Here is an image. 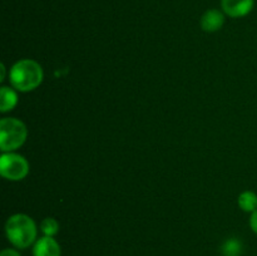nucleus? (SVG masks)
<instances>
[{
	"label": "nucleus",
	"instance_id": "11",
	"mask_svg": "<svg viewBox=\"0 0 257 256\" xmlns=\"http://www.w3.org/2000/svg\"><path fill=\"white\" fill-rule=\"evenodd\" d=\"M40 230L44 233V236H50V237H54L55 235L59 231V223L55 218L53 217H47L42 221L40 223Z\"/></svg>",
	"mask_w": 257,
	"mask_h": 256
},
{
	"label": "nucleus",
	"instance_id": "12",
	"mask_svg": "<svg viewBox=\"0 0 257 256\" xmlns=\"http://www.w3.org/2000/svg\"><path fill=\"white\" fill-rule=\"evenodd\" d=\"M250 227L253 232L257 233V210L253 211L251 213V217H250Z\"/></svg>",
	"mask_w": 257,
	"mask_h": 256
},
{
	"label": "nucleus",
	"instance_id": "2",
	"mask_svg": "<svg viewBox=\"0 0 257 256\" xmlns=\"http://www.w3.org/2000/svg\"><path fill=\"white\" fill-rule=\"evenodd\" d=\"M44 78L42 67L33 59H22L10 70V83L20 92H30L39 87Z\"/></svg>",
	"mask_w": 257,
	"mask_h": 256
},
{
	"label": "nucleus",
	"instance_id": "14",
	"mask_svg": "<svg viewBox=\"0 0 257 256\" xmlns=\"http://www.w3.org/2000/svg\"><path fill=\"white\" fill-rule=\"evenodd\" d=\"M0 70H2V75H0V80H4V78H5V65L4 64H2L0 65Z\"/></svg>",
	"mask_w": 257,
	"mask_h": 256
},
{
	"label": "nucleus",
	"instance_id": "5",
	"mask_svg": "<svg viewBox=\"0 0 257 256\" xmlns=\"http://www.w3.org/2000/svg\"><path fill=\"white\" fill-rule=\"evenodd\" d=\"M222 10L231 18H242L250 14L255 0H222Z\"/></svg>",
	"mask_w": 257,
	"mask_h": 256
},
{
	"label": "nucleus",
	"instance_id": "4",
	"mask_svg": "<svg viewBox=\"0 0 257 256\" xmlns=\"http://www.w3.org/2000/svg\"><path fill=\"white\" fill-rule=\"evenodd\" d=\"M29 173V163L23 156L4 152L0 157V175L9 181H20Z\"/></svg>",
	"mask_w": 257,
	"mask_h": 256
},
{
	"label": "nucleus",
	"instance_id": "7",
	"mask_svg": "<svg viewBox=\"0 0 257 256\" xmlns=\"http://www.w3.org/2000/svg\"><path fill=\"white\" fill-rule=\"evenodd\" d=\"M225 23V15L217 9H210L201 18V27L205 32L213 33L220 30Z\"/></svg>",
	"mask_w": 257,
	"mask_h": 256
},
{
	"label": "nucleus",
	"instance_id": "6",
	"mask_svg": "<svg viewBox=\"0 0 257 256\" xmlns=\"http://www.w3.org/2000/svg\"><path fill=\"white\" fill-rule=\"evenodd\" d=\"M33 256H62V248L54 237L43 236L35 241Z\"/></svg>",
	"mask_w": 257,
	"mask_h": 256
},
{
	"label": "nucleus",
	"instance_id": "13",
	"mask_svg": "<svg viewBox=\"0 0 257 256\" xmlns=\"http://www.w3.org/2000/svg\"><path fill=\"white\" fill-rule=\"evenodd\" d=\"M0 256H20V253L14 248H5V250L2 251Z\"/></svg>",
	"mask_w": 257,
	"mask_h": 256
},
{
	"label": "nucleus",
	"instance_id": "9",
	"mask_svg": "<svg viewBox=\"0 0 257 256\" xmlns=\"http://www.w3.org/2000/svg\"><path fill=\"white\" fill-rule=\"evenodd\" d=\"M238 206L245 212H251L257 210V195L252 191H245L238 196Z\"/></svg>",
	"mask_w": 257,
	"mask_h": 256
},
{
	"label": "nucleus",
	"instance_id": "10",
	"mask_svg": "<svg viewBox=\"0 0 257 256\" xmlns=\"http://www.w3.org/2000/svg\"><path fill=\"white\" fill-rule=\"evenodd\" d=\"M225 256H240L242 252V243L237 238H228L221 247Z\"/></svg>",
	"mask_w": 257,
	"mask_h": 256
},
{
	"label": "nucleus",
	"instance_id": "8",
	"mask_svg": "<svg viewBox=\"0 0 257 256\" xmlns=\"http://www.w3.org/2000/svg\"><path fill=\"white\" fill-rule=\"evenodd\" d=\"M18 103V94L13 88L2 87L0 89V112L7 113L12 110Z\"/></svg>",
	"mask_w": 257,
	"mask_h": 256
},
{
	"label": "nucleus",
	"instance_id": "1",
	"mask_svg": "<svg viewBox=\"0 0 257 256\" xmlns=\"http://www.w3.org/2000/svg\"><path fill=\"white\" fill-rule=\"evenodd\" d=\"M7 237L17 248H27L37 241V225L30 216L17 213L8 218L5 223Z\"/></svg>",
	"mask_w": 257,
	"mask_h": 256
},
{
	"label": "nucleus",
	"instance_id": "3",
	"mask_svg": "<svg viewBox=\"0 0 257 256\" xmlns=\"http://www.w3.org/2000/svg\"><path fill=\"white\" fill-rule=\"evenodd\" d=\"M28 130L24 123L17 118H3L0 120V150L13 152L24 145Z\"/></svg>",
	"mask_w": 257,
	"mask_h": 256
}]
</instances>
